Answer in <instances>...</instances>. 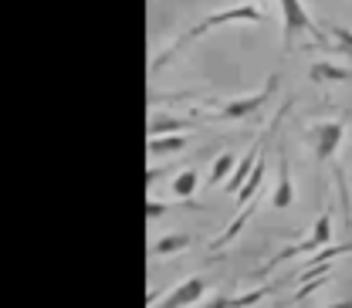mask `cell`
<instances>
[{
  "label": "cell",
  "instance_id": "1",
  "mask_svg": "<svg viewBox=\"0 0 352 308\" xmlns=\"http://www.w3.org/2000/svg\"><path fill=\"white\" fill-rule=\"evenodd\" d=\"M237 21H251V24H261V21H267V14H264L261 7H251V3H244V7H230V10H220V14H210L207 21H200V24H193L179 41H173L156 61H153V68H163L170 58H173L179 47H186V44L193 41V38H200V34H207V31H214V28H223V24H237Z\"/></svg>",
  "mask_w": 352,
  "mask_h": 308
},
{
  "label": "cell",
  "instance_id": "2",
  "mask_svg": "<svg viewBox=\"0 0 352 308\" xmlns=\"http://www.w3.org/2000/svg\"><path fill=\"white\" fill-rule=\"evenodd\" d=\"M278 3H281V10H285V41H288V47L298 41L302 34H311L315 44H329L325 34L311 24V17L305 14V7H302L298 0H278Z\"/></svg>",
  "mask_w": 352,
  "mask_h": 308
},
{
  "label": "cell",
  "instance_id": "3",
  "mask_svg": "<svg viewBox=\"0 0 352 308\" xmlns=\"http://www.w3.org/2000/svg\"><path fill=\"white\" fill-rule=\"evenodd\" d=\"M274 88H278V75H271L267 82H264L261 91H254V95H244V98H237V102H227L223 109H217V119H230V122H241V119H248V116H254L258 109H261L264 102L274 95Z\"/></svg>",
  "mask_w": 352,
  "mask_h": 308
},
{
  "label": "cell",
  "instance_id": "4",
  "mask_svg": "<svg viewBox=\"0 0 352 308\" xmlns=\"http://www.w3.org/2000/svg\"><path fill=\"white\" fill-rule=\"evenodd\" d=\"M308 139L315 146V156L318 160H329V156H336L339 142L346 139V122H315L308 129Z\"/></svg>",
  "mask_w": 352,
  "mask_h": 308
},
{
  "label": "cell",
  "instance_id": "5",
  "mask_svg": "<svg viewBox=\"0 0 352 308\" xmlns=\"http://www.w3.org/2000/svg\"><path fill=\"white\" fill-rule=\"evenodd\" d=\"M204 288H207V281H204L200 274H193V278H186L183 285H176L170 295L153 298V302H163V305H193V302H200V298H204Z\"/></svg>",
  "mask_w": 352,
  "mask_h": 308
},
{
  "label": "cell",
  "instance_id": "6",
  "mask_svg": "<svg viewBox=\"0 0 352 308\" xmlns=\"http://www.w3.org/2000/svg\"><path fill=\"white\" fill-rule=\"evenodd\" d=\"M258 160H261V156H258V146H254V149H251V153H248L244 160H237V166H234V176L227 179V193H234V197L241 193V186L248 183V176L254 173V163H258Z\"/></svg>",
  "mask_w": 352,
  "mask_h": 308
},
{
  "label": "cell",
  "instance_id": "7",
  "mask_svg": "<svg viewBox=\"0 0 352 308\" xmlns=\"http://www.w3.org/2000/svg\"><path fill=\"white\" fill-rule=\"evenodd\" d=\"M308 78H311L315 85H325V82H346V78H352V72L322 61V65H311V68H308Z\"/></svg>",
  "mask_w": 352,
  "mask_h": 308
},
{
  "label": "cell",
  "instance_id": "8",
  "mask_svg": "<svg viewBox=\"0 0 352 308\" xmlns=\"http://www.w3.org/2000/svg\"><path fill=\"white\" fill-rule=\"evenodd\" d=\"M292 200H295V190H292V173H288V163H281V176H278V186H274L271 204H274L278 210H285V207H292Z\"/></svg>",
  "mask_w": 352,
  "mask_h": 308
},
{
  "label": "cell",
  "instance_id": "9",
  "mask_svg": "<svg viewBox=\"0 0 352 308\" xmlns=\"http://www.w3.org/2000/svg\"><path fill=\"white\" fill-rule=\"evenodd\" d=\"M186 149V139L179 132H166V135H149V153L163 156V153H179Z\"/></svg>",
  "mask_w": 352,
  "mask_h": 308
},
{
  "label": "cell",
  "instance_id": "10",
  "mask_svg": "<svg viewBox=\"0 0 352 308\" xmlns=\"http://www.w3.org/2000/svg\"><path fill=\"white\" fill-rule=\"evenodd\" d=\"M183 248H190V234H166L153 244V258H166V254H176Z\"/></svg>",
  "mask_w": 352,
  "mask_h": 308
},
{
  "label": "cell",
  "instance_id": "11",
  "mask_svg": "<svg viewBox=\"0 0 352 308\" xmlns=\"http://www.w3.org/2000/svg\"><path fill=\"white\" fill-rule=\"evenodd\" d=\"M261 183H264V156L254 163V173L248 176V183L241 186V193H237V207H244V204H251L254 200V193L261 190Z\"/></svg>",
  "mask_w": 352,
  "mask_h": 308
},
{
  "label": "cell",
  "instance_id": "12",
  "mask_svg": "<svg viewBox=\"0 0 352 308\" xmlns=\"http://www.w3.org/2000/svg\"><path fill=\"white\" fill-rule=\"evenodd\" d=\"M251 214H254V204H244V207H241V214L230 220V223H227V230H223L217 241H214V248H223V244H230V241H234V237L241 234V227H244V223L251 220Z\"/></svg>",
  "mask_w": 352,
  "mask_h": 308
},
{
  "label": "cell",
  "instance_id": "13",
  "mask_svg": "<svg viewBox=\"0 0 352 308\" xmlns=\"http://www.w3.org/2000/svg\"><path fill=\"white\" fill-rule=\"evenodd\" d=\"M197 183H200L197 170H183V173H176V179H173V193L179 200H190V197L197 193Z\"/></svg>",
  "mask_w": 352,
  "mask_h": 308
},
{
  "label": "cell",
  "instance_id": "14",
  "mask_svg": "<svg viewBox=\"0 0 352 308\" xmlns=\"http://www.w3.org/2000/svg\"><path fill=\"white\" fill-rule=\"evenodd\" d=\"M234 166H237L234 153H220L217 163H214V170H210V183H223V179H227V173H234Z\"/></svg>",
  "mask_w": 352,
  "mask_h": 308
},
{
  "label": "cell",
  "instance_id": "15",
  "mask_svg": "<svg viewBox=\"0 0 352 308\" xmlns=\"http://www.w3.org/2000/svg\"><path fill=\"white\" fill-rule=\"evenodd\" d=\"M193 122H183V119H156L149 122V135H166V132H186Z\"/></svg>",
  "mask_w": 352,
  "mask_h": 308
},
{
  "label": "cell",
  "instance_id": "16",
  "mask_svg": "<svg viewBox=\"0 0 352 308\" xmlns=\"http://www.w3.org/2000/svg\"><path fill=\"white\" fill-rule=\"evenodd\" d=\"M311 237H315L322 248L329 244V237H332V217H329V210H322V214H318L315 227H311Z\"/></svg>",
  "mask_w": 352,
  "mask_h": 308
},
{
  "label": "cell",
  "instance_id": "17",
  "mask_svg": "<svg viewBox=\"0 0 352 308\" xmlns=\"http://www.w3.org/2000/svg\"><path fill=\"white\" fill-rule=\"evenodd\" d=\"M271 292H274V285H267V288H258V292H248V295H241V298H237V305H254V302L267 298Z\"/></svg>",
  "mask_w": 352,
  "mask_h": 308
},
{
  "label": "cell",
  "instance_id": "18",
  "mask_svg": "<svg viewBox=\"0 0 352 308\" xmlns=\"http://www.w3.org/2000/svg\"><path fill=\"white\" fill-rule=\"evenodd\" d=\"M166 210H170V207H166V204H160V200H149V204H146V214H149V220L163 217Z\"/></svg>",
  "mask_w": 352,
  "mask_h": 308
},
{
  "label": "cell",
  "instance_id": "19",
  "mask_svg": "<svg viewBox=\"0 0 352 308\" xmlns=\"http://www.w3.org/2000/svg\"><path fill=\"white\" fill-rule=\"evenodd\" d=\"M332 34H336L339 41H346V47H352V31H349V28H336Z\"/></svg>",
  "mask_w": 352,
  "mask_h": 308
}]
</instances>
